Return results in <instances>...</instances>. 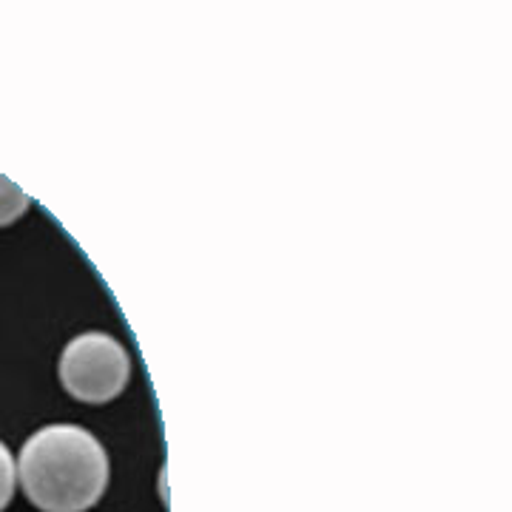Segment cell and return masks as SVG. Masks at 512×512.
<instances>
[{
  "label": "cell",
  "mask_w": 512,
  "mask_h": 512,
  "mask_svg": "<svg viewBox=\"0 0 512 512\" xmlns=\"http://www.w3.org/2000/svg\"><path fill=\"white\" fill-rule=\"evenodd\" d=\"M60 384L83 404H106L126 390L131 359L126 348L103 330L74 336L60 356Z\"/></svg>",
  "instance_id": "2"
},
{
  "label": "cell",
  "mask_w": 512,
  "mask_h": 512,
  "mask_svg": "<svg viewBox=\"0 0 512 512\" xmlns=\"http://www.w3.org/2000/svg\"><path fill=\"white\" fill-rule=\"evenodd\" d=\"M29 194L15 185L9 177H3L0 174V228L3 225H12V222H18L23 214H26V208H29Z\"/></svg>",
  "instance_id": "3"
},
{
  "label": "cell",
  "mask_w": 512,
  "mask_h": 512,
  "mask_svg": "<svg viewBox=\"0 0 512 512\" xmlns=\"http://www.w3.org/2000/svg\"><path fill=\"white\" fill-rule=\"evenodd\" d=\"M18 476L40 512H86L109 490V453L86 427L49 424L23 444Z\"/></svg>",
  "instance_id": "1"
},
{
  "label": "cell",
  "mask_w": 512,
  "mask_h": 512,
  "mask_svg": "<svg viewBox=\"0 0 512 512\" xmlns=\"http://www.w3.org/2000/svg\"><path fill=\"white\" fill-rule=\"evenodd\" d=\"M15 484H18V464L9 453V447L0 441V512L9 507V501L15 495Z\"/></svg>",
  "instance_id": "4"
}]
</instances>
